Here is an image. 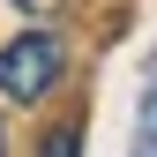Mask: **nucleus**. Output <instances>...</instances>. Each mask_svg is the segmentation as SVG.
Returning a JSON list of instances; mask_svg holds the SVG:
<instances>
[{"mask_svg":"<svg viewBox=\"0 0 157 157\" xmlns=\"http://www.w3.org/2000/svg\"><path fill=\"white\" fill-rule=\"evenodd\" d=\"M127 157H157V82L142 90V112H135V150Z\"/></svg>","mask_w":157,"mask_h":157,"instance_id":"nucleus-2","label":"nucleus"},{"mask_svg":"<svg viewBox=\"0 0 157 157\" xmlns=\"http://www.w3.org/2000/svg\"><path fill=\"white\" fill-rule=\"evenodd\" d=\"M37 157H82V127H75V120H67V127H52Z\"/></svg>","mask_w":157,"mask_h":157,"instance_id":"nucleus-3","label":"nucleus"},{"mask_svg":"<svg viewBox=\"0 0 157 157\" xmlns=\"http://www.w3.org/2000/svg\"><path fill=\"white\" fill-rule=\"evenodd\" d=\"M0 157H8V135H0Z\"/></svg>","mask_w":157,"mask_h":157,"instance_id":"nucleus-5","label":"nucleus"},{"mask_svg":"<svg viewBox=\"0 0 157 157\" xmlns=\"http://www.w3.org/2000/svg\"><path fill=\"white\" fill-rule=\"evenodd\" d=\"M15 8H23V15H52L60 0H15Z\"/></svg>","mask_w":157,"mask_h":157,"instance_id":"nucleus-4","label":"nucleus"},{"mask_svg":"<svg viewBox=\"0 0 157 157\" xmlns=\"http://www.w3.org/2000/svg\"><path fill=\"white\" fill-rule=\"evenodd\" d=\"M60 67H67V45L52 30H30V37H8L0 45V90L15 105H37V97L60 82Z\"/></svg>","mask_w":157,"mask_h":157,"instance_id":"nucleus-1","label":"nucleus"}]
</instances>
